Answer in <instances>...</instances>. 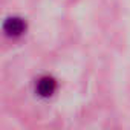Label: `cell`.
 <instances>
[{
	"label": "cell",
	"mask_w": 130,
	"mask_h": 130,
	"mask_svg": "<svg viewBox=\"0 0 130 130\" xmlns=\"http://www.w3.org/2000/svg\"><path fill=\"white\" fill-rule=\"evenodd\" d=\"M3 31L9 37H19V35H22L26 31V23L22 19H19V17H12V19H8L5 22Z\"/></svg>",
	"instance_id": "cell-1"
},
{
	"label": "cell",
	"mask_w": 130,
	"mask_h": 130,
	"mask_svg": "<svg viewBox=\"0 0 130 130\" xmlns=\"http://www.w3.org/2000/svg\"><path fill=\"white\" fill-rule=\"evenodd\" d=\"M55 89H57V83H55V80L51 78V77L41 78V80L38 81V84H37V92H38L41 96H51V95L55 92Z\"/></svg>",
	"instance_id": "cell-2"
}]
</instances>
